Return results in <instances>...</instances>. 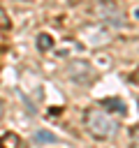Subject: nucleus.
Segmentation results:
<instances>
[{"mask_svg": "<svg viewBox=\"0 0 139 148\" xmlns=\"http://www.w3.org/2000/svg\"><path fill=\"white\" fill-rule=\"evenodd\" d=\"M102 104H104L107 109H114L116 113H125V104H123L118 97H104V99H102Z\"/></svg>", "mask_w": 139, "mask_h": 148, "instance_id": "obj_5", "label": "nucleus"}, {"mask_svg": "<svg viewBox=\"0 0 139 148\" xmlns=\"http://www.w3.org/2000/svg\"><path fill=\"white\" fill-rule=\"evenodd\" d=\"M35 141H37V143H51V141H56V136H53L51 132H44V130H42V132L35 134Z\"/></svg>", "mask_w": 139, "mask_h": 148, "instance_id": "obj_7", "label": "nucleus"}, {"mask_svg": "<svg viewBox=\"0 0 139 148\" xmlns=\"http://www.w3.org/2000/svg\"><path fill=\"white\" fill-rule=\"evenodd\" d=\"M83 123H86L88 134L95 139H114L118 132V120L100 109H88L83 113Z\"/></svg>", "mask_w": 139, "mask_h": 148, "instance_id": "obj_1", "label": "nucleus"}, {"mask_svg": "<svg viewBox=\"0 0 139 148\" xmlns=\"http://www.w3.org/2000/svg\"><path fill=\"white\" fill-rule=\"evenodd\" d=\"M132 148H139V127L132 130Z\"/></svg>", "mask_w": 139, "mask_h": 148, "instance_id": "obj_9", "label": "nucleus"}, {"mask_svg": "<svg viewBox=\"0 0 139 148\" xmlns=\"http://www.w3.org/2000/svg\"><path fill=\"white\" fill-rule=\"evenodd\" d=\"M9 28V16H7V12L0 7V30H7Z\"/></svg>", "mask_w": 139, "mask_h": 148, "instance_id": "obj_8", "label": "nucleus"}, {"mask_svg": "<svg viewBox=\"0 0 139 148\" xmlns=\"http://www.w3.org/2000/svg\"><path fill=\"white\" fill-rule=\"evenodd\" d=\"M0 148H21V136L14 132H7L0 136Z\"/></svg>", "mask_w": 139, "mask_h": 148, "instance_id": "obj_4", "label": "nucleus"}, {"mask_svg": "<svg viewBox=\"0 0 139 148\" xmlns=\"http://www.w3.org/2000/svg\"><path fill=\"white\" fill-rule=\"evenodd\" d=\"M95 12H97V16H100L104 23H109V25H114V28H120V25L125 23V14H123V9H120L114 0H100L97 7H95Z\"/></svg>", "mask_w": 139, "mask_h": 148, "instance_id": "obj_2", "label": "nucleus"}, {"mask_svg": "<svg viewBox=\"0 0 139 148\" xmlns=\"http://www.w3.org/2000/svg\"><path fill=\"white\" fill-rule=\"evenodd\" d=\"M0 118H2V104H0Z\"/></svg>", "mask_w": 139, "mask_h": 148, "instance_id": "obj_11", "label": "nucleus"}, {"mask_svg": "<svg viewBox=\"0 0 139 148\" xmlns=\"http://www.w3.org/2000/svg\"><path fill=\"white\" fill-rule=\"evenodd\" d=\"M130 81H132V83H137V86H139V69H134V72H132V74H130Z\"/></svg>", "mask_w": 139, "mask_h": 148, "instance_id": "obj_10", "label": "nucleus"}, {"mask_svg": "<svg viewBox=\"0 0 139 148\" xmlns=\"http://www.w3.org/2000/svg\"><path fill=\"white\" fill-rule=\"evenodd\" d=\"M67 76H70L74 83L88 86V83H93L95 72H93V67H90L88 62H83V60H74V62L67 65Z\"/></svg>", "mask_w": 139, "mask_h": 148, "instance_id": "obj_3", "label": "nucleus"}, {"mask_svg": "<svg viewBox=\"0 0 139 148\" xmlns=\"http://www.w3.org/2000/svg\"><path fill=\"white\" fill-rule=\"evenodd\" d=\"M51 46H53V37H51V35H46V32L37 35V49H39V51H49Z\"/></svg>", "mask_w": 139, "mask_h": 148, "instance_id": "obj_6", "label": "nucleus"}]
</instances>
